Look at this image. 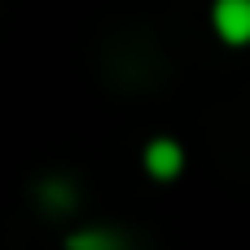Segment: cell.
<instances>
[{
	"label": "cell",
	"instance_id": "cell-1",
	"mask_svg": "<svg viewBox=\"0 0 250 250\" xmlns=\"http://www.w3.org/2000/svg\"><path fill=\"white\" fill-rule=\"evenodd\" d=\"M211 22H215L220 40H229V44H250V0H215Z\"/></svg>",
	"mask_w": 250,
	"mask_h": 250
},
{
	"label": "cell",
	"instance_id": "cell-2",
	"mask_svg": "<svg viewBox=\"0 0 250 250\" xmlns=\"http://www.w3.org/2000/svg\"><path fill=\"white\" fill-rule=\"evenodd\" d=\"M145 167H149V176L154 180H176L180 176V167H185V154H180V145L176 141H154L149 149H145Z\"/></svg>",
	"mask_w": 250,
	"mask_h": 250
},
{
	"label": "cell",
	"instance_id": "cell-3",
	"mask_svg": "<svg viewBox=\"0 0 250 250\" xmlns=\"http://www.w3.org/2000/svg\"><path fill=\"white\" fill-rule=\"evenodd\" d=\"M66 250H127V246H123V237L110 233V229H88V233L66 237Z\"/></svg>",
	"mask_w": 250,
	"mask_h": 250
},
{
	"label": "cell",
	"instance_id": "cell-4",
	"mask_svg": "<svg viewBox=\"0 0 250 250\" xmlns=\"http://www.w3.org/2000/svg\"><path fill=\"white\" fill-rule=\"evenodd\" d=\"M44 193H48V207H62V211L75 202L70 198V185H44Z\"/></svg>",
	"mask_w": 250,
	"mask_h": 250
}]
</instances>
